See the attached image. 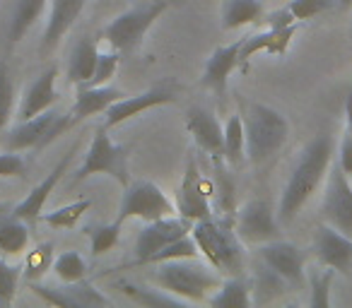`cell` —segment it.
<instances>
[{
    "label": "cell",
    "instance_id": "obj_1",
    "mask_svg": "<svg viewBox=\"0 0 352 308\" xmlns=\"http://www.w3.org/2000/svg\"><path fill=\"white\" fill-rule=\"evenodd\" d=\"M333 164V135L318 132L311 142L302 150L287 183L283 188V196L278 202V222L292 224L302 207L314 198V193L321 188L328 178V169Z\"/></svg>",
    "mask_w": 352,
    "mask_h": 308
},
{
    "label": "cell",
    "instance_id": "obj_33",
    "mask_svg": "<svg viewBox=\"0 0 352 308\" xmlns=\"http://www.w3.org/2000/svg\"><path fill=\"white\" fill-rule=\"evenodd\" d=\"M198 255H201V250H198L196 239L188 234V236H182L179 241H174V244L164 246V248L157 250L155 255H150L145 265H160V263H169V260H184V258H198Z\"/></svg>",
    "mask_w": 352,
    "mask_h": 308
},
{
    "label": "cell",
    "instance_id": "obj_17",
    "mask_svg": "<svg viewBox=\"0 0 352 308\" xmlns=\"http://www.w3.org/2000/svg\"><path fill=\"white\" fill-rule=\"evenodd\" d=\"M73 154H75V147H70V150L63 154V159H60V162L56 164V167L51 169L49 174H46L44 181L36 183V186L30 191V196H27L22 202H17L15 207H12L10 215H12V217H17V220L30 222V224H32V222H36V220H41V212H44L46 200H49V196H51V193H54L56 183H58L60 178H63V174L68 171L70 159H73Z\"/></svg>",
    "mask_w": 352,
    "mask_h": 308
},
{
    "label": "cell",
    "instance_id": "obj_22",
    "mask_svg": "<svg viewBox=\"0 0 352 308\" xmlns=\"http://www.w3.org/2000/svg\"><path fill=\"white\" fill-rule=\"evenodd\" d=\"M123 97V92L102 84V87H92V84H78L75 89V104L70 108L68 118H70V128H75L78 123L87 121L94 113H104L113 102Z\"/></svg>",
    "mask_w": 352,
    "mask_h": 308
},
{
    "label": "cell",
    "instance_id": "obj_26",
    "mask_svg": "<svg viewBox=\"0 0 352 308\" xmlns=\"http://www.w3.org/2000/svg\"><path fill=\"white\" fill-rule=\"evenodd\" d=\"M49 0H15L10 12V22H8V41L10 44H20L25 34L36 25L46 10Z\"/></svg>",
    "mask_w": 352,
    "mask_h": 308
},
{
    "label": "cell",
    "instance_id": "obj_5",
    "mask_svg": "<svg viewBox=\"0 0 352 308\" xmlns=\"http://www.w3.org/2000/svg\"><path fill=\"white\" fill-rule=\"evenodd\" d=\"M169 0H145L140 5L118 15L111 25L104 27L102 36L118 54H135L145 39L147 29L169 10Z\"/></svg>",
    "mask_w": 352,
    "mask_h": 308
},
{
    "label": "cell",
    "instance_id": "obj_11",
    "mask_svg": "<svg viewBox=\"0 0 352 308\" xmlns=\"http://www.w3.org/2000/svg\"><path fill=\"white\" fill-rule=\"evenodd\" d=\"M191 229H193V222L186 220V217L176 220L174 215H169V217H162V220L147 222V226L140 231V236L135 241V260L131 263V268L145 265L150 255H155L164 246L179 241L182 236H188Z\"/></svg>",
    "mask_w": 352,
    "mask_h": 308
},
{
    "label": "cell",
    "instance_id": "obj_10",
    "mask_svg": "<svg viewBox=\"0 0 352 308\" xmlns=\"http://www.w3.org/2000/svg\"><path fill=\"white\" fill-rule=\"evenodd\" d=\"M234 229L244 244H268L280 239V222L278 212H273L268 200H249L236 212Z\"/></svg>",
    "mask_w": 352,
    "mask_h": 308
},
{
    "label": "cell",
    "instance_id": "obj_46",
    "mask_svg": "<svg viewBox=\"0 0 352 308\" xmlns=\"http://www.w3.org/2000/svg\"><path fill=\"white\" fill-rule=\"evenodd\" d=\"M352 0H338V10H350Z\"/></svg>",
    "mask_w": 352,
    "mask_h": 308
},
{
    "label": "cell",
    "instance_id": "obj_7",
    "mask_svg": "<svg viewBox=\"0 0 352 308\" xmlns=\"http://www.w3.org/2000/svg\"><path fill=\"white\" fill-rule=\"evenodd\" d=\"M174 212H176V205L166 198V193L162 191L157 183L133 181L123 188L116 222L121 226L131 220L155 222V220H162V217L174 215Z\"/></svg>",
    "mask_w": 352,
    "mask_h": 308
},
{
    "label": "cell",
    "instance_id": "obj_12",
    "mask_svg": "<svg viewBox=\"0 0 352 308\" xmlns=\"http://www.w3.org/2000/svg\"><path fill=\"white\" fill-rule=\"evenodd\" d=\"M30 289L41 298V301L51 303V306H60V308H102L109 306V298L102 292L92 287L87 282H63L60 287H49V284L39 282H30Z\"/></svg>",
    "mask_w": 352,
    "mask_h": 308
},
{
    "label": "cell",
    "instance_id": "obj_14",
    "mask_svg": "<svg viewBox=\"0 0 352 308\" xmlns=\"http://www.w3.org/2000/svg\"><path fill=\"white\" fill-rule=\"evenodd\" d=\"M258 260H263L268 268H273L285 282L292 289L304 287V253L289 241H268V244H261L258 248Z\"/></svg>",
    "mask_w": 352,
    "mask_h": 308
},
{
    "label": "cell",
    "instance_id": "obj_31",
    "mask_svg": "<svg viewBox=\"0 0 352 308\" xmlns=\"http://www.w3.org/2000/svg\"><path fill=\"white\" fill-rule=\"evenodd\" d=\"M225 159L232 167H241L246 159V130L239 113H232L225 123Z\"/></svg>",
    "mask_w": 352,
    "mask_h": 308
},
{
    "label": "cell",
    "instance_id": "obj_15",
    "mask_svg": "<svg viewBox=\"0 0 352 308\" xmlns=\"http://www.w3.org/2000/svg\"><path fill=\"white\" fill-rule=\"evenodd\" d=\"M186 130L193 135V142L206 154L215 159H225V126L206 106H193L186 113Z\"/></svg>",
    "mask_w": 352,
    "mask_h": 308
},
{
    "label": "cell",
    "instance_id": "obj_13",
    "mask_svg": "<svg viewBox=\"0 0 352 308\" xmlns=\"http://www.w3.org/2000/svg\"><path fill=\"white\" fill-rule=\"evenodd\" d=\"M314 255L321 265L347 274L352 270V236L323 222L314 229Z\"/></svg>",
    "mask_w": 352,
    "mask_h": 308
},
{
    "label": "cell",
    "instance_id": "obj_32",
    "mask_svg": "<svg viewBox=\"0 0 352 308\" xmlns=\"http://www.w3.org/2000/svg\"><path fill=\"white\" fill-rule=\"evenodd\" d=\"M89 236V253L94 258H102L107 255L113 246L118 244V236H121V224L118 222H111V224H97L87 229Z\"/></svg>",
    "mask_w": 352,
    "mask_h": 308
},
{
    "label": "cell",
    "instance_id": "obj_36",
    "mask_svg": "<svg viewBox=\"0 0 352 308\" xmlns=\"http://www.w3.org/2000/svg\"><path fill=\"white\" fill-rule=\"evenodd\" d=\"M89 207H92V200H78V202H70V205L58 207L54 212H46V215H41V220L49 226H54V229H73Z\"/></svg>",
    "mask_w": 352,
    "mask_h": 308
},
{
    "label": "cell",
    "instance_id": "obj_28",
    "mask_svg": "<svg viewBox=\"0 0 352 308\" xmlns=\"http://www.w3.org/2000/svg\"><path fill=\"white\" fill-rule=\"evenodd\" d=\"M30 246V222L17 220L8 212L0 217V255H20Z\"/></svg>",
    "mask_w": 352,
    "mask_h": 308
},
{
    "label": "cell",
    "instance_id": "obj_6",
    "mask_svg": "<svg viewBox=\"0 0 352 308\" xmlns=\"http://www.w3.org/2000/svg\"><path fill=\"white\" fill-rule=\"evenodd\" d=\"M128 162H131V147L113 142L111 137H109L107 128H99V130L94 132L92 145H89L87 154H85L82 164H80L78 174L73 176L70 186L82 183L85 178L94 176V174H104V176H111L121 188H126L128 183H131Z\"/></svg>",
    "mask_w": 352,
    "mask_h": 308
},
{
    "label": "cell",
    "instance_id": "obj_30",
    "mask_svg": "<svg viewBox=\"0 0 352 308\" xmlns=\"http://www.w3.org/2000/svg\"><path fill=\"white\" fill-rule=\"evenodd\" d=\"M287 289H292L273 268L258 260V270H256L254 279H251V292H254V303H265L278 298L280 294H285Z\"/></svg>",
    "mask_w": 352,
    "mask_h": 308
},
{
    "label": "cell",
    "instance_id": "obj_40",
    "mask_svg": "<svg viewBox=\"0 0 352 308\" xmlns=\"http://www.w3.org/2000/svg\"><path fill=\"white\" fill-rule=\"evenodd\" d=\"M118 65H121V56H118V51H113V54H99L97 68H94V75L87 84H92V87H102V84H107L109 80L116 75Z\"/></svg>",
    "mask_w": 352,
    "mask_h": 308
},
{
    "label": "cell",
    "instance_id": "obj_20",
    "mask_svg": "<svg viewBox=\"0 0 352 308\" xmlns=\"http://www.w3.org/2000/svg\"><path fill=\"white\" fill-rule=\"evenodd\" d=\"M56 78H58V70L51 65L39 78L27 84L25 94H22L20 108H17V118H20V121H27V118H34V116H39V113L49 111V108L58 102Z\"/></svg>",
    "mask_w": 352,
    "mask_h": 308
},
{
    "label": "cell",
    "instance_id": "obj_29",
    "mask_svg": "<svg viewBox=\"0 0 352 308\" xmlns=\"http://www.w3.org/2000/svg\"><path fill=\"white\" fill-rule=\"evenodd\" d=\"M116 287L121 289V294H126L133 303H140V306H147V308H157V306H164V308H182L186 306L188 301L184 298L174 296V294L164 292V289H150V287H140L135 282H116Z\"/></svg>",
    "mask_w": 352,
    "mask_h": 308
},
{
    "label": "cell",
    "instance_id": "obj_23",
    "mask_svg": "<svg viewBox=\"0 0 352 308\" xmlns=\"http://www.w3.org/2000/svg\"><path fill=\"white\" fill-rule=\"evenodd\" d=\"M297 34V25H289V27H283V29H273L268 27L265 32L261 34H254L249 39L241 41V51H239V63L241 60H249L254 58L256 54H273V56H283L287 51L289 41L292 36Z\"/></svg>",
    "mask_w": 352,
    "mask_h": 308
},
{
    "label": "cell",
    "instance_id": "obj_34",
    "mask_svg": "<svg viewBox=\"0 0 352 308\" xmlns=\"http://www.w3.org/2000/svg\"><path fill=\"white\" fill-rule=\"evenodd\" d=\"M54 263H56V250H54V244H39L34 250H30L27 255V263H25V277L30 282L34 279H41L49 270H54Z\"/></svg>",
    "mask_w": 352,
    "mask_h": 308
},
{
    "label": "cell",
    "instance_id": "obj_35",
    "mask_svg": "<svg viewBox=\"0 0 352 308\" xmlns=\"http://www.w3.org/2000/svg\"><path fill=\"white\" fill-rule=\"evenodd\" d=\"M323 270H316V272L309 277V306L314 308H328L331 306V284H333V274L336 270L321 265Z\"/></svg>",
    "mask_w": 352,
    "mask_h": 308
},
{
    "label": "cell",
    "instance_id": "obj_24",
    "mask_svg": "<svg viewBox=\"0 0 352 308\" xmlns=\"http://www.w3.org/2000/svg\"><path fill=\"white\" fill-rule=\"evenodd\" d=\"M208 303L212 308H249L254 303V292H251V279L246 274H234L227 277L220 284L217 294L208 296Z\"/></svg>",
    "mask_w": 352,
    "mask_h": 308
},
{
    "label": "cell",
    "instance_id": "obj_39",
    "mask_svg": "<svg viewBox=\"0 0 352 308\" xmlns=\"http://www.w3.org/2000/svg\"><path fill=\"white\" fill-rule=\"evenodd\" d=\"M22 274L25 272H22L20 268L8 263L6 255H0V303H3V306H10L12 303Z\"/></svg>",
    "mask_w": 352,
    "mask_h": 308
},
{
    "label": "cell",
    "instance_id": "obj_3",
    "mask_svg": "<svg viewBox=\"0 0 352 308\" xmlns=\"http://www.w3.org/2000/svg\"><path fill=\"white\" fill-rule=\"evenodd\" d=\"M246 159L254 167H265L280 154L289 137V123L278 108L268 104H249L244 116Z\"/></svg>",
    "mask_w": 352,
    "mask_h": 308
},
{
    "label": "cell",
    "instance_id": "obj_38",
    "mask_svg": "<svg viewBox=\"0 0 352 308\" xmlns=\"http://www.w3.org/2000/svg\"><path fill=\"white\" fill-rule=\"evenodd\" d=\"M54 270L58 274L60 282H80L87 274V263L78 250H65L56 258Z\"/></svg>",
    "mask_w": 352,
    "mask_h": 308
},
{
    "label": "cell",
    "instance_id": "obj_19",
    "mask_svg": "<svg viewBox=\"0 0 352 308\" xmlns=\"http://www.w3.org/2000/svg\"><path fill=\"white\" fill-rule=\"evenodd\" d=\"M241 41H234L230 46H217L210 54V58L206 60V68L201 75V84L210 92H215L217 97H225L227 92V82H230V75L234 73V68L239 65V51H241Z\"/></svg>",
    "mask_w": 352,
    "mask_h": 308
},
{
    "label": "cell",
    "instance_id": "obj_41",
    "mask_svg": "<svg viewBox=\"0 0 352 308\" xmlns=\"http://www.w3.org/2000/svg\"><path fill=\"white\" fill-rule=\"evenodd\" d=\"M289 12L294 15V20H311V17L321 15L326 12V5H323V0H292L289 3Z\"/></svg>",
    "mask_w": 352,
    "mask_h": 308
},
{
    "label": "cell",
    "instance_id": "obj_42",
    "mask_svg": "<svg viewBox=\"0 0 352 308\" xmlns=\"http://www.w3.org/2000/svg\"><path fill=\"white\" fill-rule=\"evenodd\" d=\"M22 171H25V159L20 157V152L6 150L0 154V178L20 176Z\"/></svg>",
    "mask_w": 352,
    "mask_h": 308
},
{
    "label": "cell",
    "instance_id": "obj_9",
    "mask_svg": "<svg viewBox=\"0 0 352 308\" xmlns=\"http://www.w3.org/2000/svg\"><path fill=\"white\" fill-rule=\"evenodd\" d=\"M321 217L326 224L352 236V183L338 162L328 169V183L321 202Z\"/></svg>",
    "mask_w": 352,
    "mask_h": 308
},
{
    "label": "cell",
    "instance_id": "obj_18",
    "mask_svg": "<svg viewBox=\"0 0 352 308\" xmlns=\"http://www.w3.org/2000/svg\"><path fill=\"white\" fill-rule=\"evenodd\" d=\"M87 0H51V15L46 20L44 39H41V56H49L56 51L70 27L82 15Z\"/></svg>",
    "mask_w": 352,
    "mask_h": 308
},
{
    "label": "cell",
    "instance_id": "obj_37",
    "mask_svg": "<svg viewBox=\"0 0 352 308\" xmlns=\"http://www.w3.org/2000/svg\"><path fill=\"white\" fill-rule=\"evenodd\" d=\"M15 113V82L6 60H0V132L6 130Z\"/></svg>",
    "mask_w": 352,
    "mask_h": 308
},
{
    "label": "cell",
    "instance_id": "obj_44",
    "mask_svg": "<svg viewBox=\"0 0 352 308\" xmlns=\"http://www.w3.org/2000/svg\"><path fill=\"white\" fill-rule=\"evenodd\" d=\"M289 25H297V20H294V15L289 12V8H283V10L270 12L268 15V27H273V29H283V27H289Z\"/></svg>",
    "mask_w": 352,
    "mask_h": 308
},
{
    "label": "cell",
    "instance_id": "obj_4",
    "mask_svg": "<svg viewBox=\"0 0 352 308\" xmlns=\"http://www.w3.org/2000/svg\"><path fill=\"white\" fill-rule=\"evenodd\" d=\"M150 282H155L160 289L184 298V301H203L220 289L222 277L217 270L196 263V258H184L160 263V268L150 274Z\"/></svg>",
    "mask_w": 352,
    "mask_h": 308
},
{
    "label": "cell",
    "instance_id": "obj_25",
    "mask_svg": "<svg viewBox=\"0 0 352 308\" xmlns=\"http://www.w3.org/2000/svg\"><path fill=\"white\" fill-rule=\"evenodd\" d=\"M97 60H99V49H97V41L85 36L75 44L73 54H70L68 60V80L70 84H87L94 75V68H97Z\"/></svg>",
    "mask_w": 352,
    "mask_h": 308
},
{
    "label": "cell",
    "instance_id": "obj_8",
    "mask_svg": "<svg viewBox=\"0 0 352 308\" xmlns=\"http://www.w3.org/2000/svg\"><path fill=\"white\" fill-rule=\"evenodd\" d=\"M65 130H70V118L68 113L60 111H49L39 113L34 118L20 121V126H15L6 137V150L10 152H22L32 150V147H46L49 142H54L58 135H63Z\"/></svg>",
    "mask_w": 352,
    "mask_h": 308
},
{
    "label": "cell",
    "instance_id": "obj_16",
    "mask_svg": "<svg viewBox=\"0 0 352 308\" xmlns=\"http://www.w3.org/2000/svg\"><path fill=\"white\" fill-rule=\"evenodd\" d=\"M176 94L174 89H166V87H155V89H147L142 94H135V97H121L118 102H113L111 106L104 111V128H116L121 123L131 121V118L140 116V113L150 111L155 106H162V104H169L174 102Z\"/></svg>",
    "mask_w": 352,
    "mask_h": 308
},
{
    "label": "cell",
    "instance_id": "obj_2",
    "mask_svg": "<svg viewBox=\"0 0 352 308\" xmlns=\"http://www.w3.org/2000/svg\"><path fill=\"white\" fill-rule=\"evenodd\" d=\"M191 236L196 239L198 250L206 255L212 270H217L225 277L244 274L246 270V253L244 241L239 239L234 224L227 220H198L193 222Z\"/></svg>",
    "mask_w": 352,
    "mask_h": 308
},
{
    "label": "cell",
    "instance_id": "obj_43",
    "mask_svg": "<svg viewBox=\"0 0 352 308\" xmlns=\"http://www.w3.org/2000/svg\"><path fill=\"white\" fill-rule=\"evenodd\" d=\"M338 164H340L347 176H352V132L350 130H345L340 137V145H338Z\"/></svg>",
    "mask_w": 352,
    "mask_h": 308
},
{
    "label": "cell",
    "instance_id": "obj_45",
    "mask_svg": "<svg viewBox=\"0 0 352 308\" xmlns=\"http://www.w3.org/2000/svg\"><path fill=\"white\" fill-rule=\"evenodd\" d=\"M345 130H350L352 132V92L345 97Z\"/></svg>",
    "mask_w": 352,
    "mask_h": 308
},
{
    "label": "cell",
    "instance_id": "obj_47",
    "mask_svg": "<svg viewBox=\"0 0 352 308\" xmlns=\"http://www.w3.org/2000/svg\"><path fill=\"white\" fill-rule=\"evenodd\" d=\"M323 5H326V10H336V8H338V0H323Z\"/></svg>",
    "mask_w": 352,
    "mask_h": 308
},
{
    "label": "cell",
    "instance_id": "obj_27",
    "mask_svg": "<svg viewBox=\"0 0 352 308\" xmlns=\"http://www.w3.org/2000/svg\"><path fill=\"white\" fill-rule=\"evenodd\" d=\"M261 17H263V0H222V29H241V27L258 22Z\"/></svg>",
    "mask_w": 352,
    "mask_h": 308
},
{
    "label": "cell",
    "instance_id": "obj_21",
    "mask_svg": "<svg viewBox=\"0 0 352 308\" xmlns=\"http://www.w3.org/2000/svg\"><path fill=\"white\" fill-rule=\"evenodd\" d=\"M176 210H179V215L191 222L210 217V193H206V188H203V178L198 174V167L193 159L188 162L186 176H184V183L179 188V205H176Z\"/></svg>",
    "mask_w": 352,
    "mask_h": 308
}]
</instances>
